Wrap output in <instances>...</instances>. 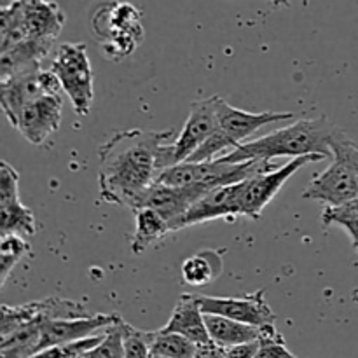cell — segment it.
<instances>
[{
	"label": "cell",
	"instance_id": "obj_1",
	"mask_svg": "<svg viewBox=\"0 0 358 358\" xmlns=\"http://www.w3.org/2000/svg\"><path fill=\"white\" fill-rule=\"evenodd\" d=\"M173 135V128L163 131L133 128L114 133L98 150L100 198L133 212L138 210L161 173L177 164L175 145L170 142Z\"/></svg>",
	"mask_w": 358,
	"mask_h": 358
},
{
	"label": "cell",
	"instance_id": "obj_2",
	"mask_svg": "<svg viewBox=\"0 0 358 358\" xmlns=\"http://www.w3.org/2000/svg\"><path fill=\"white\" fill-rule=\"evenodd\" d=\"M325 115L318 119H301L287 128L276 129L269 135L252 142H245L238 149L231 150L220 161L229 164L247 163V161H271L275 157H303L324 156L332 157L331 140L338 131Z\"/></svg>",
	"mask_w": 358,
	"mask_h": 358
},
{
	"label": "cell",
	"instance_id": "obj_3",
	"mask_svg": "<svg viewBox=\"0 0 358 358\" xmlns=\"http://www.w3.org/2000/svg\"><path fill=\"white\" fill-rule=\"evenodd\" d=\"M91 28L110 62L133 55L143 41L142 13L128 2H103L91 16Z\"/></svg>",
	"mask_w": 358,
	"mask_h": 358
},
{
	"label": "cell",
	"instance_id": "obj_4",
	"mask_svg": "<svg viewBox=\"0 0 358 358\" xmlns=\"http://www.w3.org/2000/svg\"><path fill=\"white\" fill-rule=\"evenodd\" d=\"M278 166L271 161H247V163L229 164L224 161H205V163H178L161 173L159 184L164 185H220L240 184L264 171H273Z\"/></svg>",
	"mask_w": 358,
	"mask_h": 358
},
{
	"label": "cell",
	"instance_id": "obj_5",
	"mask_svg": "<svg viewBox=\"0 0 358 358\" xmlns=\"http://www.w3.org/2000/svg\"><path fill=\"white\" fill-rule=\"evenodd\" d=\"M51 72L72 101L77 115H87L94 101V77L87 49L83 42H65L56 51Z\"/></svg>",
	"mask_w": 358,
	"mask_h": 358
},
{
	"label": "cell",
	"instance_id": "obj_6",
	"mask_svg": "<svg viewBox=\"0 0 358 358\" xmlns=\"http://www.w3.org/2000/svg\"><path fill=\"white\" fill-rule=\"evenodd\" d=\"M324 159L325 157L318 156V154L294 157V159H290L283 166H278L276 170L264 171V173H259L255 177L245 180L243 192H241L240 199V215L247 217L250 220H259L262 217V212H264L266 206L282 191V187L290 177H294L306 164L318 163V161Z\"/></svg>",
	"mask_w": 358,
	"mask_h": 358
},
{
	"label": "cell",
	"instance_id": "obj_7",
	"mask_svg": "<svg viewBox=\"0 0 358 358\" xmlns=\"http://www.w3.org/2000/svg\"><path fill=\"white\" fill-rule=\"evenodd\" d=\"M62 84L51 70H35L0 80V105L10 126H16L21 112L38 98L62 94Z\"/></svg>",
	"mask_w": 358,
	"mask_h": 358
},
{
	"label": "cell",
	"instance_id": "obj_8",
	"mask_svg": "<svg viewBox=\"0 0 358 358\" xmlns=\"http://www.w3.org/2000/svg\"><path fill=\"white\" fill-rule=\"evenodd\" d=\"M303 199L322 201L327 206L338 208L358 199V180L353 168L345 157L332 156L331 166L310 182L303 191Z\"/></svg>",
	"mask_w": 358,
	"mask_h": 358
},
{
	"label": "cell",
	"instance_id": "obj_9",
	"mask_svg": "<svg viewBox=\"0 0 358 358\" xmlns=\"http://www.w3.org/2000/svg\"><path fill=\"white\" fill-rule=\"evenodd\" d=\"M198 301L205 315H219L254 327H264L276 322V315L266 301L264 290L243 297L198 296Z\"/></svg>",
	"mask_w": 358,
	"mask_h": 358
},
{
	"label": "cell",
	"instance_id": "obj_10",
	"mask_svg": "<svg viewBox=\"0 0 358 358\" xmlns=\"http://www.w3.org/2000/svg\"><path fill=\"white\" fill-rule=\"evenodd\" d=\"M208 185H164L156 182L147 191L140 208H152L159 213L170 226L171 233L180 229L185 213L192 208L196 201L210 191Z\"/></svg>",
	"mask_w": 358,
	"mask_h": 358
},
{
	"label": "cell",
	"instance_id": "obj_11",
	"mask_svg": "<svg viewBox=\"0 0 358 358\" xmlns=\"http://www.w3.org/2000/svg\"><path fill=\"white\" fill-rule=\"evenodd\" d=\"M20 175L7 161L0 163V219L2 236L20 234L34 236L37 233V220L34 212L20 199Z\"/></svg>",
	"mask_w": 358,
	"mask_h": 358
},
{
	"label": "cell",
	"instance_id": "obj_12",
	"mask_svg": "<svg viewBox=\"0 0 358 358\" xmlns=\"http://www.w3.org/2000/svg\"><path fill=\"white\" fill-rule=\"evenodd\" d=\"M219 101L220 96H210L191 105L187 121L180 135L173 140L175 161H187L219 128Z\"/></svg>",
	"mask_w": 358,
	"mask_h": 358
},
{
	"label": "cell",
	"instance_id": "obj_13",
	"mask_svg": "<svg viewBox=\"0 0 358 358\" xmlns=\"http://www.w3.org/2000/svg\"><path fill=\"white\" fill-rule=\"evenodd\" d=\"M119 315H103L96 313L87 318H77V320H51L42 324L41 343H38L37 353L52 346L69 345V343L83 341V339L98 336L110 329L119 322Z\"/></svg>",
	"mask_w": 358,
	"mask_h": 358
},
{
	"label": "cell",
	"instance_id": "obj_14",
	"mask_svg": "<svg viewBox=\"0 0 358 358\" xmlns=\"http://www.w3.org/2000/svg\"><path fill=\"white\" fill-rule=\"evenodd\" d=\"M294 117H296L294 112H261V114H254V112L233 107L222 98L219 101V129L229 140L234 149L243 145V140H247L248 136H252L264 126L292 121Z\"/></svg>",
	"mask_w": 358,
	"mask_h": 358
},
{
	"label": "cell",
	"instance_id": "obj_15",
	"mask_svg": "<svg viewBox=\"0 0 358 358\" xmlns=\"http://www.w3.org/2000/svg\"><path fill=\"white\" fill-rule=\"evenodd\" d=\"M63 100L62 94L38 98L37 101L28 105L14 128L34 145H42L62 124Z\"/></svg>",
	"mask_w": 358,
	"mask_h": 358
},
{
	"label": "cell",
	"instance_id": "obj_16",
	"mask_svg": "<svg viewBox=\"0 0 358 358\" xmlns=\"http://www.w3.org/2000/svg\"><path fill=\"white\" fill-rule=\"evenodd\" d=\"M245 182L231 185H220L213 187L203 196L199 201L192 205V208L185 213L180 224V229L196 224L208 222V220L222 219V217H238L240 215V199L243 192Z\"/></svg>",
	"mask_w": 358,
	"mask_h": 358
},
{
	"label": "cell",
	"instance_id": "obj_17",
	"mask_svg": "<svg viewBox=\"0 0 358 358\" xmlns=\"http://www.w3.org/2000/svg\"><path fill=\"white\" fill-rule=\"evenodd\" d=\"M28 38L55 41L65 27V13L52 0H20Z\"/></svg>",
	"mask_w": 358,
	"mask_h": 358
},
{
	"label": "cell",
	"instance_id": "obj_18",
	"mask_svg": "<svg viewBox=\"0 0 358 358\" xmlns=\"http://www.w3.org/2000/svg\"><path fill=\"white\" fill-rule=\"evenodd\" d=\"M52 45H55V41L28 38L14 48L0 52V80L41 70L42 59L48 58Z\"/></svg>",
	"mask_w": 358,
	"mask_h": 358
},
{
	"label": "cell",
	"instance_id": "obj_19",
	"mask_svg": "<svg viewBox=\"0 0 358 358\" xmlns=\"http://www.w3.org/2000/svg\"><path fill=\"white\" fill-rule=\"evenodd\" d=\"M161 331L184 336L198 346L212 343L206 329L205 313L201 311L196 294H182L170 320Z\"/></svg>",
	"mask_w": 358,
	"mask_h": 358
},
{
	"label": "cell",
	"instance_id": "obj_20",
	"mask_svg": "<svg viewBox=\"0 0 358 358\" xmlns=\"http://www.w3.org/2000/svg\"><path fill=\"white\" fill-rule=\"evenodd\" d=\"M205 322L212 343L224 350L257 343L261 338V327L241 324V322L219 317V315H205Z\"/></svg>",
	"mask_w": 358,
	"mask_h": 358
},
{
	"label": "cell",
	"instance_id": "obj_21",
	"mask_svg": "<svg viewBox=\"0 0 358 358\" xmlns=\"http://www.w3.org/2000/svg\"><path fill=\"white\" fill-rule=\"evenodd\" d=\"M171 233L166 220L152 208L135 210V233L131 236V252L142 255L154 243L161 241Z\"/></svg>",
	"mask_w": 358,
	"mask_h": 358
},
{
	"label": "cell",
	"instance_id": "obj_22",
	"mask_svg": "<svg viewBox=\"0 0 358 358\" xmlns=\"http://www.w3.org/2000/svg\"><path fill=\"white\" fill-rule=\"evenodd\" d=\"M222 271V257L215 250H203L182 262V280L187 285L203 287Z\"/></svg>",
	"mask_w": 358,
	"mask_h": 358
},
{
	"label": "cell",
	"instance_id": "obj_23",
	"mask_svg": "<svg viewBox=\"0 0 358 358\" xmlns=\"http://www.w3.org/2000/svg\"><path fill=\"white\" fill-rule=\"evenodd\" d=\"M198 352V345L191 339L184 338L180 334L164 331L152 332V345H150V353L152 357L164 358H192Z\"/></svg>",
	"mask_w": 358,
	"mask_h": 358
},
{
	"label": "cell",
	"instance_id": "obj_24",
	"mask_svg": "<svg viewBox=\"0 0 358 358\" xmlns=\"http://www.w3.org/2000/svg\"><path fill=\"white\" fill-rule=\"evenodd\" d=\"M30 252L31 247L24 240V236H20V234H6V236H2V241H0V282H2V285H6L14 266L21 259L30 255Z\"/></svg>",
	"mask_w": 358,
	"mask_h": 358
},
{
	"label": "cell",
	"instance_id": "obj_25",
	"mask_svg": "<svg viewBox=\"0 0 358 358\" xmlns=\"http://www.w3.org/2000/svg\"><path fill=\"white\" fill-rule=\"evenodd\" d=\"M86 358H124V320L119 318L115 325L105 331L103 339L94 346L91 352H87Z\"/></svg>",
	"mask_w": 358,
	"mask_h": 358
},
{
	"label": "cell",
	"instance_id": "obj_26",
	"mask_svg": "<svg viewBox=\"0 0 358 358\" xmlns=\"http://www.w3.org/2000/svg\"><path fill=\"white\" fill-rule=\"evenodd\" d=\"M150 345H152V332L140 331L124 322V358H152Z\"/></svg>",
	"mask_w": 358,
	"mask_h": 358
},
{
	"label": "cell",
	"instance_id": "obj_27",
	"mask_svg": "<svg viewBox=\"0 0 358 358\" xmlns=\"http://www.w3.org/2000/svg\"><path fill=\"white\" fill-rule=\"evenodd\" d=\"M331 150L332 156L345 157L346 163L353 168L358 180V143L355 140L350 138L343 129H338L336 135L331 140Z\"/></svg>",
	"mask_w": 358,
	"mask_h": 358
},
{
	"label": "cell",
	"instance_id": "obj_28",
	"mask_svg": "<svg viewBox=\"0 0 358 358\" xmlns=\"http://www.w3.org/2000/svg\"><path fill=\"white\" fill-rule=\"evenodd\" d=\"M322 224L324 226H332V224L341 226L348 233V236L352 238L353 248L358 252V215H348V213H341L327 206L322 213Z\"/></svg>",
	"mask_w": 358,
	"mask_h": 358
},
{
	"label": "cell",
	"instance_id": "obj_29",
	"mask_svg": "<svg viewBox=\"0 0 358 358\" xmlns=\"http://www.w3.org/2000/svg\"><path fill=\"white\" fill-rule=\"evenodd\" d=\"M254 358H299L294 353L289 352L285 346V341H276V343H264L259 345L257 353Z\"/></svg>",
	"mask_w": 358,
	"mask_h": 358
},
{
	"label": "cell",
	"instance_id": "obj_30",
	"mask_svg": "<svg viewBox=\"0 0 358 358\" xmlns=\"http://www.w3.org/2000/svg\"><path fill=\"white\" fill-rule=\"evenodd\" d=\"M226 350L220 348L215 343H208V345H199L198 352L192 358H222Z\"/></svg>",
	"mask_w": 358,
	"mask_h": 358
},
{
	"label": "cell",
	"instance_id": "obj_31",
	"mask_svg": "<svg viewBox=\"0 0 358 358\" xmlns=\"http://www.w3.org/2000/svg\"><path fill=\"white\" fill-rule=\"evenodd\" d=\"M334 210H338V212H341V213H348V215H358V199L348 203V205H345V206H338V208H334Z\"/></svg>",
	"mask_w": 358,
	"mask_h": 358
},
{
	"label": "cell",
	"instance_id": "obj_32",
	"mask_svg": "<svg viewBox=\"0 0 358 358\" xmlns=\"http://www.w3.org/2000/svg\"><path fill=\"white\" fill-rule=\"evenodd\" d=\"M271 3L275 7H287L290 3V0H271Z\"/></svg>",
	"mask_w": 358,
	"mask_h": 358
},
{
	"label": "cell",
	"instance_id": "obj_33",
	"mask_svg": "<svg viewBox=\"0 0 358 358\" xmlns=\"http://www.w3.org/2000/svg\"><path fill=\"white\" fill-rule=\"evenodd\" d=\"M303 6H304V7L310 6V0H303Z\"/></svg>",
	"mask_w": 358,
	"mask_h": 358
},
{
	"label": "cell",
	"instance_id": "obj_34",
	"mask_svg": "<svg viewBox=\"0 0 358 358\" xmlns=\"http://www.w3.org/2000/svg\"><path fill=\"white\" fill-rule=\"evenodd\" d=\"M66 358H86V357L83 355V357H66Z\"/></svg>",
	"mask_w": 358,
	"mask_h": 358
},
{
	"label": "cell",
	"instance_id": "obj_35",
	"mask_svg": "<svg viewBox=\"0 0 358 358\" xmlns=\"http://www.w3.org/2000/svg\"><path fill=\"white\" fill-rule=\"evenodd\" d=\"M152 358H164V357H152Z\"/></svg>",
	"mask_w": 358,
	"mask_h": 358
}]
</instances>
